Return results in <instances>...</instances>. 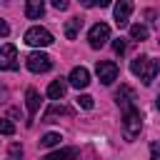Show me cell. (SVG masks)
<instances>
[{"mask_svg":"<svg viewBox=\"0 0 160 160\" xmlns=\"http://www.w3.org/2000/svg\"><path fill=\"white\" fill-rule=\"evenodd\" d=\"M130 70H132L135 78L142 80V85H150L158 78V72H160V62L152 60V58H148V55H142V58H135L130 62Z\"/></svg>","mask_w":160,"mask_h":160,"instance_id":"obj_1","label":"cell"},{"mask_svg":"<svg viewBox=\"0 0 160 160\" xmlns=\"http://www.w3.org/2000/svg\"><path fill=\"white\" fill-rule=\"evenodd\" d=\"M140 130H142V115H140V110L132 108V110L122 112V135H125V140H135L140 135Z\"/></svg>","mask_w":160,"mask_h":160,"instance_id":"obj_2","label":"cell"},{"mask_svg":"<svg viewBox=\"0 0 160 160\" xmlns=\"http://www.w3.org/2000/svg\"><path fill=\"white\" fill-rule=\"evenodd\" d=\"M25 42L32 45V48H48V45H52V32L40 28V25H35V28H30L25 32Z\"/></svg>","mask_w":160,"mask_h":160,"instance_id":"obj_3","label":"cell"},{"mask_svg":"<svg viewBox=\"0 0 160 160\" xmlns=\"http://www.w3.org/2000/svg\"><path fill=\"white\" fill-rule=\"evenodd\" d=\"M108 40H110V25H105V22H95V25L90 28V32H88V42H90V48H92V50H100Z\"/></svg>","mask_w":160,"mask_h":160,"instance_id":"obj_4","label":"cell"},{"mask_svg":"<svg viewBox=\"0 0 160 160\" xmlns=\"http://www.w3.org/2000/svg\"><path fill=\"white\" fill-rule=\"evenodd\" d=\"M50 68H52V58L48 52L35 50V52L28 55V70H32V72H48Z\"/></svg>","mask_w":160,"mask_h":160,"instance_id":"obj_5","label":"cell"},{"mask_svg":"<svg viewBox=\"0 0 160 160\" xmlns=\"http://www.w3.org/2000/svg\"><path fill=\"white\" fill-rule=\"evenodd\" d=\"M95 72H98V78H100V82L102 85H112L115 80H118V65L112 62V60H100L98 65H95Z\"/></svg>","mask_w":160,"mask_h":160,"instance_id":"obj_6","label":"cell"},{"mask_svg":"<svg viewBox=\"0 0 160 160\" xmlns=\"http://www.w3.org/2000/svg\"><path fill=\"white\" fill-rule=\"evenodd\" d=\"M0 70H18V50L10 42L0 48Z\"/></svg>","mask_w":160,"mask_h":160,"instance_id":"obj_7","label":"cell"},{"mask_svg":"<svg viewBox=\"0 0 160 160\" xmlns=\"http://www.w3.org/2000/svg\"><path fill=\"white\" fill-rule=\"evenodd\" d=\"M115 100H118L120 110H122V112H128V110H132V108H135V90H132L130 85H120V90L115 92Z\"/></svg>","mask_w":160,"mask_h":160,"instance_id":"obj_8","label":"cell"},{"mask_svg":"<svg viewBox=\"0 0 160 160\" xmlns=\"http://www.w3.org/2000/svg\"><path fill=\"white\" fill-rule=\"evenodd\" d=\"M68 85H72V88H78V90L88 88V85H90V72H88V68H82V65L72 68V72L68 75Z\"/></svg>","mask_w":160,"mask_h":160,"instance_id":"obj_9","label":"cell"},{"mask_svg":"<svg viewBox=\"0 0 160 160\" xmlns=\"http://www.w3.org/2000/svg\"><path fill=\"white\" fill-rule=\"evenodd\" d=\"M25 105H28V125H32V118H35V112L40 108V95H38L35 88L25 90Z\"/></svg>","mask_w":160,"mask_h":160,"instance_id":"obj_10","label":"cell"},{"mask_svg":"<svg viewBox=\"0 0 160 160\" xmlns=\"http://www.w3.org/2000/svg\"><path fill=\"white\" fill-rule=\"evenodd\" d=\"M130 12H132V2H130V0H120V2L115 5V22H118V28H125V25H128Z\"/></svg>","mask_w":160,"mask_h":160,"instance_id":"obj_11","label":"cell"},{"mask_svg":"<svg viewBox=\"0 0 160 160\" xmlns=\"http://www.w3.org/2000/svg\"><path fill=\"white\" fill-rule=\"evenodd\" d=\"M42 160H80V150L78 148H62V150H55V152L45 155Z\"/></svg>","mask_w":160,"mask_h":160,"instance_id":"obj_12","label":"cell"},{"mask_svg":"<svg viewBox=\"0 0 160 160\" xmlns=\"http://www.w3.org/2000/svg\"><path fill=\"white\" fill-rule=\"evenodd\" d=\"M65 90H68V80H52L50 85H48V98L50 100H62L65 98Z\"/></svg>","mask_w":160,"mask_h":160,"instance_id":"obj_13","label":"cell"},{"mask_svg":"<svg viewBox=\"0 0 160 160\" xmlns=\"http://www.w3.org/2000/svg\"><path fill=\"white\" fill-rule=\"evenodd\" d=\"M42 12H45V5H42V0H28V5H25V15H28L30 20H38V18H42Z\"/></svg>","mask_w":160,"mask_h":160,"instance_id":"obj_14","label":"cell"},{"mask_svg":"<svg viewBox=\"0 0 160 160\" xmlns=\"http://www.w3.org/2000/svg\"><path fill=\"white\" fill-rule=\"evenodd\" d=\"M60 115H72V110L65 108V105H52V108L42 115V122H55V118H60Z\"/></svg>","mask_w":160,"mask_h":160,"instance_id":"obj_15","label":"cell"},{"mask_svg":"<svg viewBox=\"0 0 160 160\" xmlns=\"http://www.w3.org/2000/svg\"><path fill=\"white\" fill-rule=\"evenodd\" d=\"M80 28H82V20H80V18H70L68 25H65V38H68V40H75L78 32H80Z\"/></svg>","mask_w":160,"mask_h":160,"instance_id":"obj_16","label":"cell"},{"mask_svg":"<svg viewBox=\"0 0 160 160\" xmlns=\"http://www.w3.org/2000/svg\"><path fill=\"white\" fill-rule=\"evenodd\" d=\"M60 132H45L42 138H40V145L42 148H55V145H60Z\"/></svg>","mask_w":160,"mask_h":160,"instance_id":"obj_17","label":"cell"},{"mask_svg":"<svg viewBox=\"0 0 160 160\" xmlns=\"http://www.w3.org/2000/svg\"><path fill=\"white\" fill-rule=\"evenodd\" d=\"M130 38L138 40V42H140V40H148V28L140 25V22H138V25H130Z\"/></svg>","mask_w":160,"mask_h":160,"instance_id":"obj_18","label":"cell"},{"mask_svg":"<svg viewBox=\"0 0 160 160\" xmlns=\"http://www.w3.org/2000/svg\"><path fill=\"white\" fill-rule=\"evenodd\" d=\"M0 135H15V125L10 120H2L0 118Z\"/></svg>","mask_w":160,"mask_h":160,"instance_id":"obj_19","label":"cell"},{"mask_svg":"<svg viewBox=\"0 0 160 160\" xmlns=\"http://www.w3.org/2000/svg\"><path fill=\"white\" fill-rule=\"evenodd\" d=\"M85 8H108L110 5V0H80Z\"/></svg>","mask_w":160,"mask_h":160,"instance_id":"obj_20","label":"cell"},{"mask_svg":"<svg viewBox=\"0 0 160 160\" xmlns=\"http://www.w3.org/2000/svg\"><path fill=\"white\" fill-rule=\"evenodd\" d=\"M78 105H80V108H85V110H92V105H95V102H92V98H90V95H78Z\"/></svg>","mask_w":160,"mask_h":160,"instance_id":"obj_21","label":"cell"},{"mask_svg":"<svg viewBox=\"0 0 160 160\" xmlns=\"http://www.w3.org/2000/svg\"><path fill=\"white\" fill-rule=\"evenodd\" d=\"M10 158H12V160H15V158H22V148H20L18 142L10 145Z\"/></svg>","mask_w":160,"mask_h":160,"instance_id":"obj_22","label":"cell"},{"mask_svg":"<svg viewBox=\"0 0 160 160\" xmlns=\"http://www.w3.org/2000/svg\"><path fill=\"white\" fill-rule=\"evenodd\" d=\"M150 160H160V142L150 145Z\"/></svg>","mask_w":160,"mask_h":160,"instance_id":"obj_23","label":"cell"},{"mask_svg":"<svg viewBox=\"0 0 160 160\" xmlns=\"http://www.w3.org/2000/svg\"><path fill=\"white\" fill-rule=\"evenodd\" d=\"M112 50H115L118 55H122V52H125V40H115V42H112Z\"/></svg>","mask_w":160,"mask_h":160,"instance_id":"obj_24","label":"cell"},{"mask_svg":"<svg viewBox=\"0 0 160 160\" xmlns=\"http://www.w3.org/2000/svg\"><path fill=\"white\" fill-rule=\"evenodd\" d=\"M68 5H70L68 0H52V8L55 10H68Z\"/></svg>","mask_w":160,"mask_h":160,"instance_id":"obj_25","label":"cell"},{"mask_svg":"<svg viewBox=\"0 0 160 160\" xmlns=\"http://www.w3.org/2000/svg\"><path fill=\"white\" fill-rule=\"evenodd\" d=\"M8 35H10V25L5 20H0V38H8Z\"/></svg>","mask_w":160,"mask_h":160,"instance_id":"obj_26","label":"cell"},{"mask_svg":"<svg viewBox=\"0 0 160 160\" xmlns=\"http://www.w3.org/2000/svg\"><path fill=\"white\" fill-rule=\"evenodd\" d=\"M5 95H8V90H5V88H0V98H5Z\"/></svg>","mask_w":160,"mask_h":160,"instance_id":"obj_27","label":"cell"},{"mask_svg":"<svg viewBox=\"0 0 160 160\" xmlns=\"http://www.w3.org/2000/svg\"><path fill=\"white\" fill-rule=\"evenodd\" d=\"M155 105H158V110H160V95H158V100H155Z\"/></svg>","mask_w":160,"mask_h":160,"instance_id":"obj_28","label":"cell"}]
</instances>
